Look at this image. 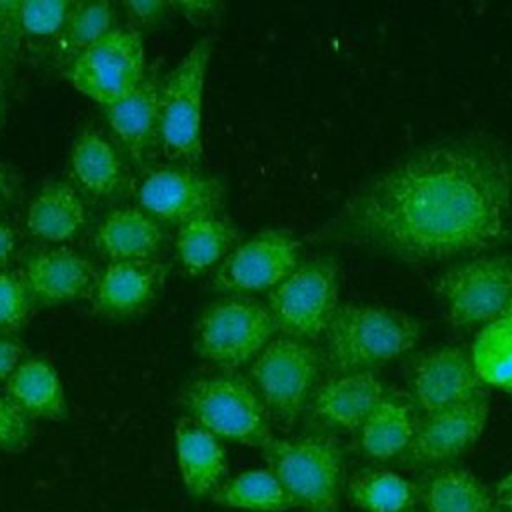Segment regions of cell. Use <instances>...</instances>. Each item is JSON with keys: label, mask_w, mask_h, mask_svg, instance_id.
Returning a JSON list of instances; mask_svg holds the SVG:
<instances>
[{"label": "cell", "mask_w": 512, "mask_h": 512, "mask_svg": "<svg viewBox=\"0 0 512 512\" xmlns=\"http://www.w3.org/2000/svg\"><path fill=\"white\" fill-rule=\"evenodd\" d=\"M122 8L138 24L152 26L158 20H162L172 6L170 2H162V0H130V2H124Z\"/></svg>", "instance_id": "obj_35"}, {"label": "cell", "mask_w": 512, "mask_h": 512, "mask_svg": "<svg viewBox=\"0 0 512 512\" xmlns=\"http://www.w3.org/2000/svg\"><path fill=\"white\" fill-rule=\"evenodd\" d=\"M474 368L486 386L512 392V318L502 316L482 326L470 348Z\"/></svg>", "instance_id": "obj_30"}, {"label": "cell", "mask_w": 512, "mask_h": 512, "mask_svg": "<svg viewBox=\"0 0 512 512\" xmlns=\"http://www.w3.org/2000/svg\"><path fill=\"white\" fill-rule=\"evenodd\" d=\"M160 92L162 78L154 70L134 92L104 108L108 128L122 152L142 170L154 162L160 150Z\"/></svg>", "instance_id": "obj_15"}, {"label": "cell", "mask_w": 512, "mask_h": 512, "mask_svg": "<svg viewBox=\"0 0 512 512\" xmlns=\"http://www.w3.org/2000/svg\"><path fill=\"white\" fill-rule=\"evenodd\" d=\"M18 0H0V72L20 48V28L16 22Z\"/></svg>", "instance_id": "obj_34"}, {"label": "cell", "mask_w": 512, "mask_h": 512, "mask_svg": "<svg viewBox=\"0 0 512 512\" xmlns=\"http://www.w3.org/2000/svg\"><path fill=\"white\" fill-rule=\"evenodd\" d=\"M496 512H512V472L506 474L494 488Z\"/></svg>", "instance_id": "obj_38"}, {"label": "cell", "mask_w": 512, "mask_h": 512, "mask_svg": "<svg viewBox=\"0 0 512 512\" xmlns=\"http://www.w3.org/2000/svg\"><path fill=\"white\" fill-rule=\"evenodd\" d=\"M414 486L426 512H496L494 492L464 466L424 470Z\"/></svg>", "instance_id": "obj_21"}, {"label": "cell", "mask_w": 512, "mask_h": 512, "mask_svg": "<svg viewBox=\"0 0 512 512\" xmlns=\"http://www.w3.org/2000/svg\"><path fill=\"white\" fill-rule=\"evenodd\" d=\"M322 372L318 348L300 338L276 336L250 364L248 380L270 418L292 426L310 404Z\"/></svg>", "instance_id": "obj_7"}, {"label": "cell", "mask_w": 512, "mask_h": 512, "mask_svg": "<svg viewBox=\"0 0 512 512\" xmlns=\"http://www.w3.org/2000/svg\"><path fill=\"white\" fill-rule=\"evenodd\" d=\"M32 294L22 274L2 270L0 272V334L12 336L20 332L34 308Z\"/></svg>", "instance_id": "obj_32"}, {"label": "cell", "mask_w": 512, "mask_h": 512, "mask_svg": "<svg viewBox=\"0 0 512 512\" xmlns=\"http://www.w3.org/2000/svg\"><path fill=\"white\" fill-rule=\"evenodd\" d=\"M506 316H510V318H512V300H510V304H508V310H506Z\"/></svg>", "instance_id": "obj_41"}, {"label": "cell", "mask_w": 512, "mask_h": 512, "mask_svg": "<svg viewBox=\"0 0 512 512\" xmlns=\"http://www.w3.org/2000/svg\"><path fill=\"white\" fill-rule=\"evenodd\" d=\"M68 168L76 188L94 198H112L126 184V164L120 150L94 128H86L76 136Z\"/></svg>", "instance_id": "obj_22"}, {"label": "cell", "mask_w": 512, "mask_h": 512, "mask_svg": "<svg viewBox=\"0 0 512 512\" xmlns=\"http://www.w3.org/2000/svg\"><path fill=\"white\" fill-rule=\"evenodd\" d=\"M348 500L364 512H408L416 498V486L398 472L366 468L346 484Z\"/></svg>", "instance_id": "obj_28"}, {"label": "cell", "mask_w": 512, "mask_h": 512, "mask_svg": "<svg viewBox=\"0 0 512 512\" xmlns=\"http://www.w3.org/2000/svg\"><path fill=\"white\" fill-rule=\"evenodd\" d=\"M138 206L164 226H182L194 218L218 214L224 186L192 166L168 164L152 168L136 190Z\"/></svg>", "instance_id": "obj_12"}, {"label": "cell", "mask_w": 512, "mask_h": 512, "mask_svg": "<svg viewBox=\"0 0 512 512\" xmlns=\"http://www.w3.org/2000/svg\"><path fill=\"white\" fill-rule=\"evenodd\" d=\"M114 6L106 0L96 2H74L68 20L54 42V52L66 66L78 58L84 50L108 36L116 24Z\"/></svg>", "instance_id": "obj_29"}, {"label": "cell", "mask_w": 512, "mask_h": 512, "mask_svg": "<svg viewBox=\"0 0 512 512\" xmlns=\"http://www.w3.org/2000/svg\"><path fill=\"white\" fill-rule=\"evenodd\" d=\"M384 394V382L374 370L332 374L318 384L310 400V410L330 430L358 432Z\"/></svg>", "instance_id": "obj_18"}, {"label": "cell", "mask_w": 512, "mask_h": 512, "mask_svg": "<svg viewBox=\"0 0 512 512\" xmlns=\"http://www.w3.org/2000/svg\"><path fill=\"white\" fill-rule=\"evenodd\" d=\"M416 408L408 396L386 392L358 430L360 450L378 462L400 458L416 432Z\"/></svg>", "instance_id": "obj_24"}, {"label": "cell", "mask_w": 512, "mask_h": 512, "mask_svg": "<svg viewBox=\"0 0 512 512\" xmlns=\"http://www.w3.org/2000/svg\"><path fill=\"white\" fill-rule=\"evenodd\" d=\"M166 276L168 268L160 260L108 262L98 274L92 310L108 320L138 316L156 302Z\"/></svg>", "instance_id": "obj_17"}, {"label": "cell", "mask_w": 512, "mask_h": 512, "mask_svg": "<svg viewBox=\"0 0 512 512\" xmlns=\"http://www.w3.org/2000/svg\"><path fill=\"white\" fill-rule=\"evenodd\" d=\"M84 226L86 206L78 188L70 182L44 184L28 204L26 228L38 240L62 246L80 236Z\"/></svg>", "instance_id": "obj_23"}, {"label": "cell", "mask_w": 512, "mask_h": 512, "mask_svg": "<svg viewBox=\"0 0 512 512\" xmlns=\"http://www.w3.org/2000/svg\"><path fill=\"white\" fill-rule=\"evenodd\" d=\"M510 394H512V392H510Z\"/></svg>", "instance_id": "obj_43"}, {"label": "cell", "mask_w": 512, "mask_h": 512, "mask_svg": "<svg viewBox=\"0 0 512 512\" xmlns=\"http://www.w3.org/2000/svg\"><path fill=\"white\" fill-rule=\"evenodd\" d=\"M268 470L304 512H338L344 484V454L336 438L308 434L270 438L260 448Z\"/></svg>", "instance_id": "obj_3"}, {"label": "cell", "mask_w": 512, "mask_h": 512, "mask_svg": "<svg viewBox=\"0 0 512 512\" xmlns=\"http://www.w3.org/2000/svg\"><path fill=\"white\" fill-rule=\"evenodd\" d=\"M328 230L410 262L510 242L512 158L484 142L430 146L366 182Z\"/></svg>", "instance_id": "obj_1"}, {"label": "cell", "mask_w": 512, "mask_h": 512, "mask_svg": "<svg viewBox=\"0 0 512 512\" xmlns=\"http://www.w3.org/2000/svg\"><path fill=\"white\" fill-rule=\"evenodd\" d=\"M340 274L330 258L300 262L298 268L266 296L278 334L314 342L324 336L340 302Z\"/></svg>", "instance_id": "obj_9"}, {"label": "cell", "mask_w": 512, "mask_h": 512, "mask_svg": "<svg viewBox=\"0 0 512 512\" xmlns=\"http://www.w3.org/2000/svg\"><path fill=\"white\" fill-rule=\"evenodd\" d=\"M30 440L32 420L6 394H0V452H24Z\"/></svg>", "instance_id": "obj_33"}, {"label": "cell", "mask_w": 512, "mask_h": 512, "mask_svg": "<svg viewBox=\"0 0 512 512\" xmlns=\"http://www.w3.org/2000/svg\"><path fill=\"white\" fill-rule=\"evenodd\" d=\"M74 2L70 0H18L16 22L22 36L58 38Z\"/></svg>", "instance_id": "obj_31"}, {"label": "cell", "mask_w": 512, "mask_h": 512, "mask_svg": "<svg viewBox=\"0 0 512 512\" xmlns=\"http://www.w3.org/2000/svg\"><path fill=\"white\" fill-rule=\"evenodd\" d=\"M166 244V226L140 206L110 210L94 232V246L108 262L156 260Z\"/></svg>", "instance_id": "obj_19"}, {"label": "cell", "mask_w": 512, "mask_h": 512, "mask_svg": "<svg viewBox=\"0 0 512 512\" xmlns=\"http://www.w3.org/2000/svg\"><path fill=\"white\" fill-rule=\"evenodd\" d=\"M174 452L182 486L192 498H210L226 480L228 454L222 440L194 420L176 422Z\"/></svg>", "instance_id": "obj_20"}, {"label": "cell", "mask_w": 512, "mask_h": 512, "mask_svg": "<svg viewBox=\"0 0 512 512\" xmlns=\"http://www.w3.org/2000/svg\"><path fill=\"white\" fill-rule=\"evenodd\" d=\"M10 194V176L4 166H0V200Z\"/></svg>", "instance_id": "obj_40"}, {"label": "cell", "mask_w": 512, "mask_h": 512, "mask_svg": "<svg viewBox=\"0 0 512 512\" xmlns=\"http://www.w3.org/2000/svg\"><path fill=\"white\" fill-rule=\"evenodd\" d=\"M98 274L86 256L68 246H52L30 254L22 272L34 304L42 308L90 296Z\"/></svg>", "instance_id": "obj_16"}, {"label": "cell", "mask_w": 512, "mask_h": 512, "mask_svg": "<svg viewBox=\"0 0 512 512\" xmlns=\"http://www.w3.org/2000/svg\"><path fill=\"white\" fill-rule=\"evenodd\" d=\"M238 230L220 214L194 218L176 228L174 254L188 276L216 270L236 248Z\"/></svg>", "instance_id": "obj_26"}, {"label": "cell", "mask_w": 512, "mask_h": 512, "mask_svg": "<svg viewBox=\"0 0 512 512\" xmlns=\"http://www.w3.org/2000/svg\"><path fill=\"white\" fill-rule=\"evenodd\" d=\"M6 396L30 420H64L68 402L56 368L44 358H24L4 384Z\"/></svg>", "instance_id": "obj_25"}, {"label": "cell", "mask_w": 512, "mask_h": 512, "mask_svg": "<svg viewBox=\"0 0 512 512\" xmlns=\"http://www.w3.org/2000/svg\"><path fill=\"white\" fill-rule=\"evenodd\" d=\"M420 322L396 308L340 304L324 332L326 364L332 374L372 370L400 358L420 340Z\"/></svg>", "instance_id": "obj_2"}, {"label": "cell", "mask_w": 512, "mask_h": 512, "mask_svg": "<svg viewBox=\"0 0 512 512\" xmlns=\"http://www.w3.org/2000/svg\"><path fill=\"white\" fill-rule=\"evenodd\" d=\"M488 396L470 350L438 346L420 354L408 374V398L420 414H430Z\"/></svg>", "instance_id": "obj_13"}, {"label": "cell", "mask_w": 512, "mask_h": 512, "mask_svg": "<svg viewBox=\"0 0 512 512\" xmlns=\"http://www.w3.org/2000/svg\"><path fill=\"white\" fill-rule=\"evenodd\" d=\"M434 294L454 326L482 328L506 316L512 300V256L468 258L436 278Z\"/></svg>", "instance_id": "obj_8"}, {"label": "cell", "mask_w": 512, "mask_h": 512, "mask_svg": "<svg viewBox=\"0 0 512 512\" xmlns=\"http://www.w3.org/2000/svg\"><path fill=\"white\" fill-rule=\"evenodd\" d=\"M214 504L246 512H288L298 508L276 474L256 468L226 478L210 496Z\"/></svg>", "instance_id": "obj_27"}, {"label": "cell", "mask_w": 512, "mask_h": 512, "mask_svg": "<svg viewBox=\"0 0 512 512\" xmlns=\"http://www.w3.org/2000/svg\"><path fill=\"white\" fill-rule=\"evenodd\" d=\"M180 404L194 420L220 440L262 448L270 438V414L248 376L234 370L188 382Z\"/></svg>", "instance_id": "obj_4"}, {"label": "cell", "mask_w": 512, "mask_h": 512, "mask_svg": "<svg viewBox=\"0 0 512 512\" xmlns=\"http://www.w3.org/2000/svg\"><path fill=\"white\" fill-rule=\"evenodd\" d=\"M214 40L204 36L162 78L160 152L170 164L196 166L202 160V110Z\"/></svg>", "instance_id": "obj_5"}, {"label": "cell", "mask_w": 512, "mask_h": 512, "mask_svg": "<svg viewBox=\"0 0 512 512\" xmlns=\"http://www.w3.org/2000/svg\"><path fill=\"white\" fill-rule=\"evenodd\" d=\"M24 346L18 338L0 334V384H6L10 374L24 360Z\"/></svg>", "instance_id": "obj_36"}, {"label": "cell", "mask_w": 512, "mask_h": 512, "mask_svg": "<svg viewBox=\"0 0 512 512\" xmlns=\"http://www.w3.org/2000/svg\"><path fill=\"white\" fill-rule=\"evenodd\" d=\"M170 6L180 10L186 18H202L218 8L214 2H170Z\"/></svg>", "instance_id": "obj_39"}, {"label": "cell", "mask_w": 512, "mask_h": 512, "mask_svg": "<svg viewBox=\"0 0 512 512\" xmlns=\"http://www.w3.org/2000/svg\"><path fill=\"white\" fill-rule=\"evenodd\" d=\"M16 250V234L8 220L0 218V272L8 270V264Z\"/></svg>", "instance_id": "obj_37"}, {"label": "cell", "mask_w": 512, "mask_h": 512, "mask_svg": "<svg viewBox=\"0 0 512 512\" xmlns=\"http://www.w3.org/2000/svg\"><path fill=\"white\" fill-rule=\"evenodd\" d=\"M0 126H2V102H0Z\"/></svg>", "instance_id": "obj_42"}, {"label": "cell", "mask_w": 512, "mask_h": 512, "mask_svg": "<svg viewBox=\"0 0 512 512\" xmlns=\"http://www.w3.org/2000/svg\"><path fill=\"white\" fill-rule=\"evenodd\" d=\"M146 74L142 34L126 26H116L108 36L74 58L66 70L70 84L102 108L134 92Z\"/></svg>", "instance_id": "obj_10"}, {"label": "cell", "mask_w": 512, "mask_h": 512, "mask_svg": "<svg viewBox=\"0 0 512 512\" xmlns=\"http://www.w3.org/2000/svg\"><path fill=\"white\" fill-rule=\"evenodd\" d=\"M300 264V242L284 230H262L236 248L214 270L216 290L252 296L274 290Z\"/></svg>", "instance_id": "obj_11"}, {"label": "cell", "mask_w": 512, "mask_h": 512, "mask_svg": "<svg viewBox=\"0 0 512 512\" xmlns=\"http://www.w3.org/2000/svg\"><path fill=\"white\" fill-rule=\"evenodd\" d=\"M278 336L266 302L226 294L210 302L194 324V352L224 370L250 364Z\"/></svg>", "instance_id": "obj_6"}, {"label": "cell", "mask_w": 512, "mask_h": 512, "mask_svg": "<svg viewBox=\"0 0 512 512\" xmlns=\"http://www.w3.org/2000/svg\"><path fill=\"white\" fill-rule=\"evenodd\" d=\"M490 416L488 396L454 408L422 414L410 446L398 458L404 468L430 470L452 464L482 436Z\"/></svg>", "instance_id": "obj_14"}]
</instances>
